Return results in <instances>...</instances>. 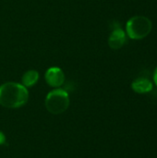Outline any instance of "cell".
Masks as SVG:
<instances>
[{
  "label": "cell",
  "instance_id": "obj_8",
  "mask_svg": "<svg viewBox=\"0 0 157 158\" xmlns=\"http://www.w3.org/2000/svg\"><path fill=\"white\" fill-rule=\"evenodd\" d=\"M5 143H6V137H5V135L0 131V145L4 144Z\"/></svg>",
  "mask_w": 157,
  "mask_h": 158
},
{
  "label": "cell",
  "instance_id": "obj_6",
  "mask_svg": "<svg viewBox=\"0 0 157 158\" xmlns=\"http://www.w3.org/2000/svg\"><path fill=\"white\" fill-rule=\"evenodd\" d=\"M131 87L133 91H135L138 94H145L153 90V83L148 79L139 78L132 82Z\"/></svg>",
  "mask_w": 157,
  "mask_h": 158
},
{
  "label": "cell",
  "instance_id": "obj_4",
  "mask_svg": "<svg viewBox=\"0 0 157 158\" xmlns=\"http://www.w3.org/2000/svg\"><path fill=\"white\" fill-rule=\"evenodd\" d=\"M45 81L51 87H60L65 81V74L60 68L52 67L49 68L45 72Z\"/></svg>",
  "mask_w": 157,
  "mask_h": 158
},
{
  "label": "cell",
  "instance_id": "obj_2",
  "mask_svg": "<svg viewBox=\"0 0 157 158\" xmlns=\"http://www.w3.org/2000/svg\"><path fill=\"white\" fill-rule=\"evenodd\" d=\"M68 106V94L63 89H55L51 91L45 98V107L54 115H59L65 112Z\"/></svg>",
  "mask_w": 157,
  "mask_h": 158
},
{
  "label": "cell",
  "instance_id": "obj_9",
  "mask_svg": "<svg viewBox=\"0 0 157 158\" xmlns=\"http://www.w3.org/2000/svg\"><path fill=\"white\" fill-rule=\"evenodd\" d=\"M154 81H155V84L157 85V68H156V69H155V75H154Z\"/></svg>",
  "mask_w": 157,
  "mask_h": 158
},
{
  "label": "cell",
  "instance_id": "obj_3",
  "mask_svg": "<svg viewBox=\"0 0 157 158\" xmlns=\"http://www.w3.org/2000/svg\"><path fill=\"white\" fill-rule=\"evenodd\" d=\"M151 20L144 16H135L127 22V33L134 40H140L146 37L152 30Z\"/></svg>",
  "mask_w": 157,
  "mask_h": 158
},
{
  "label": "cell",
  "instance_id": "obj_1",
  "mask_svg": "<svg viewBox=\"0 0 157 158\" xmlns=\"http://www.w3.org/2000/svg\"><path fill=\"white\" fill-rule=\"evenodd\" d=\"M29 93L25 86L16 82H6L0 86V105L6 108H19L25 105Z\"/></svg>",
  "mask_w": 157,
  "mask_h": 158
},
{
  "label": "cell",
  "instance_id": "obj_5",
  "mask_svg": "<svg viewBox=\"0 0 157 158\" xmlns=\"http://www.w3.org/2000/svg\"><path fill=\"white\" fill-rule=\"evenodd\" d=\"M127 41L126 33L125 31L119 27L118 24H116V27L114 28L113 31L111 32L109 39H108V44L112 49H119L121 48Z\"/></svg>",
  "mask_w": 157,
  "mask_h": 158
},
{
  "label": "cell",
  "instance_id": "obj_7",
  "mask_svg": "<svg viewBox=\"0 0 157 158\" xmlns=\"http://www.w3.org/2000/svg\"><path fill=\"white\" fill-rule=\"evenodd\" d=\"M39 80V73L38 71L34 70V69H31L26 71L23 76H22V85L27 87H31L33 86Z\"/></svg>",
  "mask_w": 157,
  "mask_h": 158
}]
</instances>
